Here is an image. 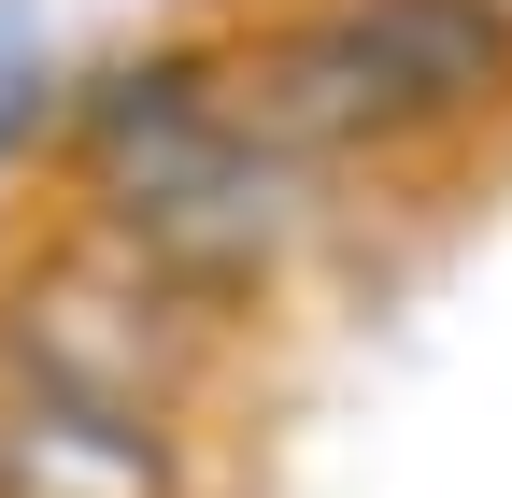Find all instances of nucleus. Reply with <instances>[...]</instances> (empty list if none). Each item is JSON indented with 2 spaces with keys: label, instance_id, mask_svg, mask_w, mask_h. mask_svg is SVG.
<instances>
[{
  "label": "nucleus",
  "instance_id": "2",
  "mask_svg": "<svg viewBox=\"0 0 512 498\" xmlns=\"http://www.w3.org/2000/svg\"><path fill=\"white\" fill-rule=\"evenodd\" d=\"M228 100L285 157H427L512 114V15L498 0H285L228 57Z\"/></svg>",
  "mask_w": 512,
  "mask_h": 498
},
{
  "label": "nucleus",
  "instance_id": "5",
  "mask_svg": "<svg viewBox=\"0 0 512 498\" xmlns=\"http://www.w3.org/2000/svg\"><path fill=\"white\" fill-rule=\"evenodd\" d=\"M498 15H512V0H498Z\"/></svg>",
  "mask_w": 512,
  "mask_h": 498
},
{
  "label": "nucleus",
  "instance_id": "4",
  "mask_svg": "<svg viewBox=\"0 0 512 498\" xmlns=\"http://www.w3.org/2000/svg\"><path fill=\"white\" fill-rule=\"evenodd\" d=\"M0 498H185V442L171 427L72 413V399L0 370Z\"/></svg>",
  "mask_w": 512,
  "mask_h": 498
},
{
  "label": "nucleus",
  "instance_id": "3",
  "mask_svg": "<svg viewBox=\"0 0 512 498\" xmlns=\"http://www.w3.org/2000/svg\"><path fill=\"white\" fill-rule=\"evenodd\" d=\"M0 370L72 413H114V427H171L214 399L228 370V314L214 299H185L171 271H143L114 228L57 214L43 242H15L0 257Z\"/></svg>",
  "mask_w": 512,
  "mask_h": 498
},
{
  "label": "nucleus",
  "instance_id": "1",
  "mask_svg": "<svg viewBox=\"0 0 512 498\" xmlns=\"http://www.w3.org/2000/svg\"><path fill=\"white\" fill-rule=\"evenodd\" d=\"M313 185L328 171L285 157L228 100V57L214 43L128 57V72L72 114V214L114 228L143 271H171L185 299H214V314H256V299L299 271V242L328 228Z\"/></svg>",
  "mask_w": 512,
  "mask_h": 498
}]
</instances>
